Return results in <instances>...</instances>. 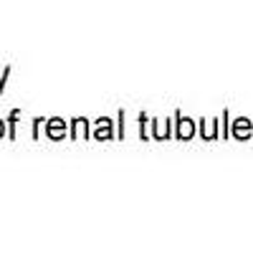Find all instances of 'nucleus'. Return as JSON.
I'll return each instance as SVG.
<instances>
[{
	"label": "nucleus",
	"instance_id": "nucleus-1",
	"mask_svg": "<svg viewBox=\"0 0 253 253\" xmlns=\"http://www.w3.org/2000/svg\"><path fill=\"white\" fill-rule=\"evenodd\" d=\"M0 137H3V122H0Z\"/></svg>",
	"mask_w": 253,
	"mask_h": 253
}]
</instances>
